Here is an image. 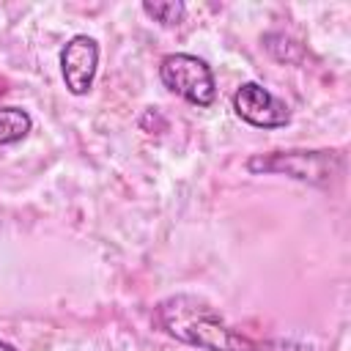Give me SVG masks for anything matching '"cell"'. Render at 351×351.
<instances>
[{
	"instance_id": "1",
	"label": "cell",
	"mask_w": 351,
	"mask_h": 351,
	"mask_svg": "<svg viewBox=\"0 0 351 351\" xmlns=\"http://www.w3.org/2000/svg\"><path fill=\"white\" fill-rule=\"evenodd\" d=\"M154 324L178 343L200 351H310V346L293 340H252L230 326L211 304L189 293L162 299L154 310Z\"/></svg>"
},
{
	"instance_id": "2",
	"label": "cell",
	"mask_w": 351,
	"mask_h": 351,
	"mask_svg": "<svg viewBox=\"0 0 351 351\" xmlns=\"http://www.w3.org/2000/svg\"><path fill=\"white\" fill-rule=\"evenodd\" d=\"M252 176H288L302 184L329 186L335 176L343 170V154L329 148H291V151H269L252 154L244 162Z\"/></svg>"
},
{
	"instance_id": "3",
	"label": "cell",
	"mask_w": 351,
	"mask_h": 351,
	"mask_svg": "<svg viewBox=\"0 0 351 351\" xmlns=\"http://www.w3.org/2000/svg\"><path fill=\"white\" fill-rule=\"evenodd\" d=\"M162 85L195 107H211L217 101V80L211 66L189 52H170L159 60Z\"/></svg>"
},
{
	"instance_id": "4",
	"label": "cell",
	"mask_w": 351,
	"mask_h": 351,
	"mask_svg": "<svg viewBox=\"0 0 351 351\" xmlns=\"http://www.w3.org/2000/svg\"><path fill=\"white\" fill-rule=\"evenodd\" d=\"M233 110L241 121L258 129H282L291 123V107L255 80L241 82L233 90Z\"/></svg>"
},
{
	"instance_id": "5",
	"label": "cell",
	"mask_w": 351,
	"mask_h": 351,
	"mask_svg": "<svg viewBox=\"0 0 351 351\" xmlns=\"http://www.w3.org/2000/svg\"><path fill=\"white\" fill-rule=\"evenodd\" d=\"M99 71V41L88 33L71 36L60 49V74L71 96H85Z\"/></svg>"
},
{
	"instance_id": "6",
	"label": "cell",
	"mask_w": 351,
	"mask_h": 351,
	"mask_svg": "<svg viewBox=\"0 0 351 351\" xmlns=\"http://www.w3.org/2000/svg\"><path fill=\"white\" fill-rule=\"evenodd\" d=\"M33 129V118L27 110L22 107H0V145H14L19 140H25Z\"/></svg>"
},
{
	"instance_id": "7",
	"label": "cell",
	"mask_w": 351,
	"mask_h": 351,
	"mask_svg": "<svg viewBox=\"0 0 351 351\" xmlns=\"http://www.w3.org/2000/svg\"><path fill=\"white\" fill-rule=\"evenodd\" d=\"M143 14L165 27H176L186 16V5L181 0H162V3H143Z\"/></svg>"
},
{
	"instance_id": "8",
	"label": "cell",
	"mask_w": 351,
	"mask_h": 351,
	"mask_svg": "<svg viewBox=\"0 0 351 351\" xmlns=\"http://www.w3.org/2000/svg\"><path fill=\"white\" fill-rule=\"evenodd\" d=\"M0 351H19V348L11 346V343H5V340H0Z\"/></svg>"
}]
</instances>
